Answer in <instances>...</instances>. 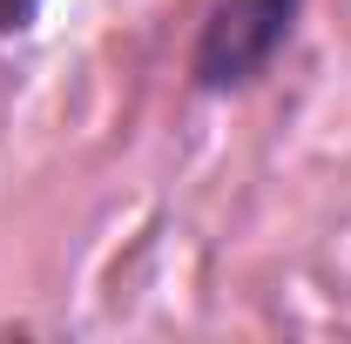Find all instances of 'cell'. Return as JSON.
Segmentation results:
<instances>
[{
	"instance_id": "obj_1",
	"label": "cell",
	"mask_w": 351,
	"mask_h": 344,
	"mask_svg": "<svg viewBox=\"0 0 351 344\" xmlns=\"http://www.w3.org/2000/svg\"><path fill=\"white\" fill-rule=\"evenodd\" d=\"M298 21H304V0H210L189 47V88L210 101L250 95L284 61Z\"/></svg>"
},
{
	"instance_id": "obj_2",
	"label": "cell",
	"mask_w": 351,
	"mask_h": 344,
	"mask_svg": "<svg viewBox=\"0 0 351 344\" xmlns=\"http://www.w3.org/2000/svg\"><path fill=\"white\" fill-rule=\"evenodd\" d=\"M47 0H0V34H27L34 21H41Z\"/></svg>"
}]
</instances>
